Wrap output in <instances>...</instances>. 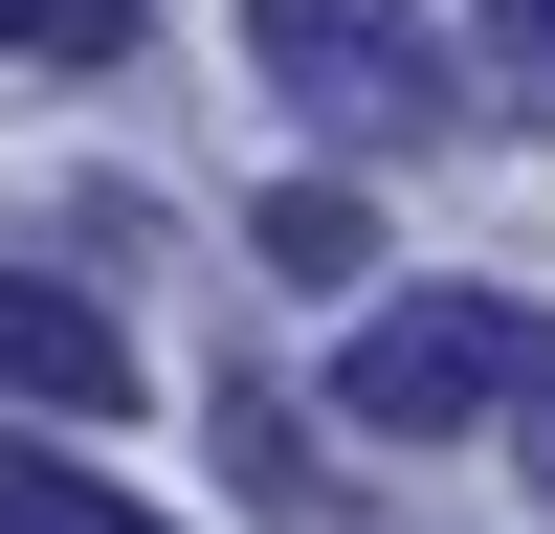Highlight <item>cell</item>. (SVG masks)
<instances>
[{"mask_svg": "<svg viewBox=\"0 0 555 534\" xmlns=\"http://www.w3.org/2000/svg\"><path fill=\"white\" fill-rule=\"evenodd\" d=\"M267 267H289V290H356V267H378L356 178H267Z\"/></svg>", "mask_w": 555, "mask_h": 534, "instance_id": "cell-4", "label": "cell"}, {"mask_svg": "<svg viewBox=\"0 0 555 534\" xmlns=\"http://www.w3.org/2000/svg\"><path fill=\"white\" fill-rule=\"evenodd\" d=\"M489 67H512L533 112H555V0H489Z\"/></svg>", "mask_w": 555, "mask_h": 534, "instance_id": "cell-7", "label": "cell"}, {"mask_svg": "<svg viewBox=\"0 0 555 534\" xmlns=\"http://www.w3.org/2000/svg\"><path fill=\"white\" fill-rule=\"evenodd\" d=\"M245 67L289 89L311 134H356V156L444 112V44H423V0H245Z\"/></svg>", "mask_w": 555, "mask_h": 534, "instance_id": "cell-1", "label": "cell"}, {"mask_svg": "<svg viewBox=\"0 0 555 534\" xmlns=\"http://www.w3.org/2000/svg\"><path fill=\"white\" fill-rule=\"evenodd\" d=\"M0 44H44V67H112V44H133V0H0Z\"/></svg>", "mask_w": 555, "mask_h": 534, "instance_id": "cell-6", "label": "cell"}, {"mask_svg": "<svg viewBox=\"0 0 555 534\" xmlns=\"http://www.w3.org/2000/svg\"><path fill=\"white\" fill-rule=\"evenodd\" d=\"M555 379V334H533V312L512 290H423V312H378V334H356V423H489V400H533Z\"/></svg>", "mask_w": 555, "mask_h": 534, "instance_id": "cell-2", "label": "cell"}, {"mask_svg": "<svg viewBox=\"0 0 555 534\" xmlns=\"http://www.w3.org/2000/svg\"><path fill=\"white\" fill-rule=\"evenodd\" d=\"M0 534H178V512H133V490H89L67 445H0Z\"/></svg>", "mask_w": 555, "mask_h": 534, "instance_id": "cell-5", "label": "cell"}, {"mask_svg": "<svg viewBox=\"0 0 555 534\" xmlns=\"http://www.w3.org/2000/svg\"><path fill=\"white\" fill-rule=\"evenodd\" d=\"M0 379H23V400H89V423H112V400H133V334L67 290V267H0Z\"/></svg>", "mask_w": 555, "mask_h": 534, "instance_id": "cell-3", "label": "cell"}]
</instances>
